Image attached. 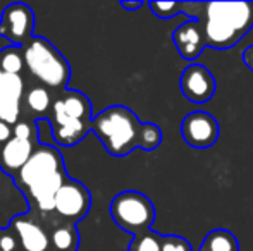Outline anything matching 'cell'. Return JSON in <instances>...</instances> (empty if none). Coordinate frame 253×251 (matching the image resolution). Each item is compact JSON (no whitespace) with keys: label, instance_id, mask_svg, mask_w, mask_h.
<instances>
[{"label":"cell","instance_id":"cell-1","mask_svg":"<svg viewBox=\"0 0 253 251\" xmlns=\"http://www.w3.org/2000/svg\"><path fill=\"white\" fill-rule=\"evenodd\" d=\"M202 9V17L197 19L205 47L231 48L253 28V2H207Z\"/></svg>","mask_w":253,"mask_h":251},{"label":"cell","instance_id":"cell-2","mask_svg":"<svg viewBox=\"0 0 253 251\" xmlns=\"http://www.w3.org/2000/svg\"><path fill=\"white\" fill-rule=\"evenodd\" d=\"M141 127L143 122L124 105L107 107L91 121V131L114 157H126L134 148H140Z\"/></svg>","mask_w":253,"mask_h":251},{"label":"cell","instance_id":"cell-3","mask_svg":"<svg viewBox=\"0 0 253 251\" xmlns=\"http://www.w3.org/2000/svg\"><path fill=\"white\" fill-rule=\"evenodd\" d=\"M26 69L48 88H66L71 79V66L64 55L43 36H33L23 47Z\"/></svg>","mask_w":253,"mask_h":251},{"label":"cell","instance_id":"cell-4","mask_svg":"<svg viewBox=\"0 0 253 251\" xmlns=\"http://www.w3.org/2000/svg\"><path fill=\"white\" fill-rule=\"evenodd\" d=\"M109 210L114 222L134 236L150 231V225L155 220V208L150 198L138 191H123L116 194Z\"/></svg>","mask_w":253,"mask_h":251},{"label":"cell","instance_id":"cell-5","mask_svg":"<svg viewBox=\"0 0 253 251\" xmlns=\"http://www.w3.org/2000/svg\"><path fill=\"white\" fill-rule=\"evenodd\" d=\"M64 162H62V155L57 150L55 146L47 143H38L35 148L33 155L28 160V164L17 172V176L14 178L16 184L19 186V189L28 191L31 186L38 184L43 179L50 178L53 174H59L64 172Z\"/></svg>","mask_w":253,"mask_h":251},{"label":"cell","instance_id":"cell-6","mask_svg":"<svg viewBox=\"0 0 253 251\" xmlns=\"http://www.w3.org/2000/svg\"><path fill=\"white\" fill-rule=\"evenodd\" d=\"M35 14L26 3L14 2L2 10L0 16V36L10 41V47L23 48L33 38Z\"/></svg>","mask_w":253,"mask_h":251},{"label":"cell","instance_id":"cell-7","mask_svg":"<svg viewBox=\"0 0 253 251\" xmlns=\"http://www.w3.org/2000/svg\"><path fill=\"white\" fill-rule=\"evenodd\" d=\"M90 191L74 179H67L55 196V212L71 222L84 218V215L90 212Z\"/></svg>","mask_w":253,"mask_h":251},{"label":"cell","instance_id":"cell-8","mask_svg":"<svg viewBox=\"0 0 253 251\" xmlns=\"http://www.w3.org/2000/svg\"><path fill=\"white\" fill-rule=\"evenodd\" d=\"M181 93L191 104H205L215 95L217 84L212 72L202 64H190L179 77Z\"/></svg>","mask_w":253,"mask_h":251},{"label":"cell","instance_id":"cell-9","mask_svg":"<svg viewBox=\"0 0 253 251\" xmlns=\"http://www.w3.org/2000/svg\"><path fill=\"white\" fill-rule=\"evenodd\" d=\"M181 134L190 146L205 150L219 140V124L207 112H191L181 122Z\"/></svg>","mask_w":253,"mask_h":251},{"label":"cell","instance_id":"cell-10","mask_svg":"<svg viewBox=\"0 0 253 251\" xmlns=\"http://www.w3.org/2000/svg\"><path fill=\"white\" fill-rule=\"evenodd\" d=\"M52 133L53 141L60 146H74L78 144L88 133L91 131V122L76 121V119L67 117L64 110L62 100L57 98L52 105Z\"/></svg>","mask_w":253,"mask_h":251},{"label":"cell","instance_id":"cell-11","mask_svg":"<svg viewBox=\"0 0 253 251\" xmlns=\"http://www.w3.org/2000/svg\"><path fill=\"white\" fill-rule=\"evenodd\" d=\"M24 93V83L21 76L5 74L0 83V121L7 124H17L21 115V100Z\"/></svg>","mask_w":253,"mask_h":251},{"label":"cell","instance_id":"cell-12","mask_svg":"<svg viewBox=\"0 0 253 251\" xmlns=\"http://www.w3.org/2000/svg\"><path fill=\"white\" fill-rule=\"evenodd\" d=\"M37 144L31 140H19V138L12 136L5 144H2V148H0V169H2L5 174L16 178L17 172H19L31 158Z\"/></svg>","mask_w":253,"mask_h":251},{"label":"cell","instance_id":"cell-13","mask_svg":"<svg viewBox=\"0 0 253 251\" xmlns=\"http://www.w3.org/2000/svg\"><path fill=\"white\" fill-rule=\"evenodd\" d=\"M172 41L183 59L193 61V59L200 57L203 48H205L200 21L191 19L188 23L177 26L176 31L172 33Z\"/></svg>","mask_w":253,"mask_h":251},{"label":"cell","instance_id":"cell-14","mask_svg":"<svg viewBox=\"0 0 253 251\" xmlns=\"http://www.w3.org/2000/svg\"><path fill=\"white\" fill-rule=\"evenodd\" d=\"M67 179H69V176H67L66 171L59 172V174H53L50 178L43 179L42 182H38V184L31 186L26 193L37 203L40 212H43V214L55 212V196Z\"/></svg>","mask_w":253,"mask_h":251},{"label":"cell","instance_id":"cell-15","mask_svg":"<svg viewBox=\"0 0 253 251\" xmlns=\"http://www.w3.org/2000/svg\"><path fill=\"white\" fill-rule=\"evenodd\" d=\"M12 229L16 231L21 248L24 251H47L50 246V239H48L47 232L37 222L30 220L24 215L14 218Z\"/></svg>","mask_w":253,"mask_h":251},{"label":"cell","instance_id":"cell-16","mask_svg":"<svg viewBox=\"0 0 253 251\" xmlns=\"http://www.w3.org/2000/svg\"><path fill=\"white\" fill-rule=\"evenodd\" d=\"M60 100H62L64 110H66L67 117L83 122L93 121L91 119V104L84 93L76 90H66L62 97H60Z\"/></svg>","mask_w":253,"mask_h":251},{"label":"cell","instance_id":"cell-17","mask_svg":"<svg viewBox=\"0 0 253 251\" xmlns=\"http://www.w3.org/2000/svg\"><path fill=\"white\" fill-rule=\"evenodd\" d=\"M198 251H240V243L229 231L215 229L205 236Z\"/></svg>","mask_w":253,"mask_h":251},{"label":"cell","instance_id":"cell-18","mask_svg":"<svg viewBox=\"0 0 253 251\" xmlns=\"http://www.w3.org/2000/svg\"><path fill=\"white\" fill-rule=\"evenodd\" d=\"M0 69L3 74H9V76H19L24 69L23 48L7 47L0 50Z\"/></svg>","mask_w":253,"mask_h":251},{"label":"cell","instance_id":"cell-19","mask_svg":"<svg viewBox=\"0 0 253 251\" xmlns=\"http://www.w3.org/2000/svg\"><path fill=\"white\" fill-rule=\"evenodd\" d=\"M52 98L45 86H33L26 95V108L35 115H43L50 108Z\"/></svg>","mask_w":253,"mask_h":251},{"label":"cell","instance_id":"cell-20","mask_svg":"<svg viewBox=\"0 0 253 251\" xmlns=\"http://www.w3.org/2000/svg\"><path fill=\"white\" fill-rule=\"evenodd\" d=\"M52 243L59 251H76L80 238L73 225H60L52 232Z\"/></svg>","mask_w":253,"mask_h":251},{"label":"cell","instance_id":"cell-21","mask_svg":"<svg viewBox=\"0 0 253 251\" xmlns=\"http://www.w3.org/2000/svg\"><path fill=\"white\" fill-rule=\"evenodd\" d=\"M129 251H162V238L152 231L136 234Z\"/></svg>","mask_w":253,"mask_h":251},{"label":"cell","instance_id":"cell-22","mask_svg":"<svg viewBox=\"0 0 253 251\" xmlns=\"http://www.w3.org/2000/svg\"><path fill=\"white\" fill-rule=\"evenodd\" d=\"M162 143V131L157 124L152 122H143L141 127V136H140V148L145 151L155 150L159 144Z\"/></svg>","mask_w":253,"mask_h":251},{"label":"cell","instance_id":"cell-23","mask_svg":"<svg viewBox=\"0 0 253 251\" xmlns=\"http://www.w3.org/2000/svg\"><path fill=\"white\" fill-rule=\"evenodd\" d=\"M150 9L157 17L169 19L183 10V3L179 2H150Z\"/></svg>","mask_w":253,"mask_h":251},{"label":"cell","instance_id":"cell-24","mask_svg":"<svg viewBox=\"0 0 253 251\" xmlns=\"http://www.w3.org/2000/svg\"><path fill=\"white\" fill-rule=\"evenodd\" d=\"M162 251H193L191 245L179 236H166L162 238Z\"/></svg>","mask_w":253,"mask_h":251},{"label":"cell","instance_id":"cell-25","mask_svg":"<svg viewBox=\"0 0 253 251\" xmlns=\"http://www.w3.org/2000/svg\"><path fill=\"white\" fill-rule=\"evenodd\" d=\"M12 136H14V138H19V140H31V141H33V138H35V136L38 138V131L35 129V127L31 126L30 122L19 121L16 126H14Z\"/></svg>","mask_w":253,"mask_h":251},{"label":"cell","instance_id":"cell-26","mask_svg":"<svg viewBox=\"0 0 253 251\" xmlns=\"http://www.w3.org/2000/svg\"><path fill=\"white\" fill-rule=\"evenodd\" d=\"M0 251H19L17 239L9 232V229H0Z\"/></svg>","mask_w":253,"mask_h":251},{"label":"cell","instance_id":"cell-27","mask_svg":"<svg viewBox=\"0 0 253 251\" xmlns=\"http://www.w3.org/2000/svg\"><path fill=\"white\" fill-rule=\"evenodd\" d=\"M10 134H12V129L7 122L0 121V144H5L7 141L10 140Z\"/></svg>","mask_w":253,"mask_h":251},{"label":"cell","instance_id":"cell-28","mask_svg":"<svg viewBox=\"0 0 253 251\" xmlns=\"http://www.w3.org/2000/svg\"><path fill=\"white\" fill-rule=\"evenodd\" d=\"M243 62H245V66L248 67V69L253 72V45H250L248 48H245V52H243Z\"/></svg>","mask_w":253,"mask_h":251},{"label":"cell","instance_id":"cell-29","mask_svg":"<svg viewBox=\"0 0 253 251\" xmlns=\"http://www.w3.org/2000/svg\"><path fill=\"white\" fill-rule=\"evenodd\" d=\"M141 5H143L141 0H136V2H121V7L126 10H136V9H140Z\"/></svg>","mask_w":253,"mask_h":251},{"label":"cell","instance_id":"cell-30","mask_svg":"<svg viewBox=\"0 0 253 251\" xmlns=\"http://www.w3.org/2000/svg\"><path fill=\"white\" fill-rule=\"evenodd\" d=\"M3 76H5V74L2 72V69H0V83H2V79H3Z\"/></svg>","mask_w":253,"mask_h":251}]
</instances>
